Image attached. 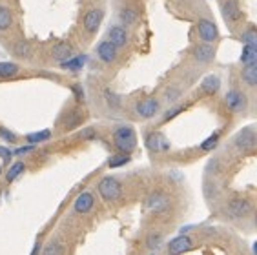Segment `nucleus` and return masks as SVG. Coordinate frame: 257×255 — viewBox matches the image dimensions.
Instances as JSON below:
<instances>
[{
  "mask_svg": "<svg viewBox=\"0 0 257 255\" xmlns=\"http://www.w3.org/2000/svg\"><path fill=\"white\" fill-rule=\"evenodd\" d=\"M184 111V106H173L172 109H168V111L164 113L163 117V122H168V120H172V118H175L179 115V113Z\"/></svg>",
  "mask_w": 257,
  "mask_h": 255,
  "instance_id": "obj_37",
  "label": "nucleus"
},
{
  "mask_svg": "<svg viewBox=\"0 0 257 255\" xmlns=\"http://www.w3.org/2000/svg\"><path fill=\"white\" fill-rule=\"evenodd\" d=\"M51 57L59 62H64L69 57H73V48L68 44V42H60V44L53 46V51H51Z\"/></svg>",
  "mask_w": 257,
  "mask_h": 255,
  "instance_id": "obj_18",
  "label": "nucleus"
},
{
  "mask_svg": "<svg viewBox=\"0 0 257 255\" xmlns=\"http://www.w3.org/2000/svg\"><path fill=\"white\" fill-rule=\"evenodd\" d=\"M219 191H217V186H215V182L213 181H206L204 182V195L208 197V199H210V197H215L217 195Z\"/></svg>",
  "mask_w": 257,
  "mask_h": 255,
  "instance_id": "obj_38",
  "label": "nucleus"
},
{
  "mask_svg": "<svg viewBox=\"0 0 257 255\" xmlns=\"http://www.w3.org/2000/svg\"><path fill=\"white\" fill-rule=\"evenodd\" d=\"M239 39H241V42L244 46H257V31L253 28H250V30L242 31Z\"/></svg>",
  "mask_w": 257,
  "mask_h": 255,
  "instance_id": "obj_34",
  "label": "nucleus"
},
{
  "mask_svg": "<svg viewBox=\"0 0 257 255\" xmlns=\"http://www.w3.org/2000/svg\"><path fill=\"white\" fill-rule=\"evenodd\" d=\"M93 206H95V197H93V193H89V191H82L73 202V210L77 211V213H82V215L89 213V211L93 210Z\"/></svg>",
  "mask_w": 257,
  "mask_h": 255,
  "instance_id": "obj_15",
  "label": "nucleus"
},
{
  "mask_svg": "<svg viewBox=\"0 0 257 255\" xmlns=\"http://www.w3.org/2000/svg\"><path fill=\"white\" fill-rule=\"evenodd\" d=\"M170 206H172V201L163 191H154L146 199V210L152 211V213H164V211L170 210Z\"/></svg>",
  "mask_w": 257,
  "mask_h": 255,
  "instance_id": "obj_5",
  "label": "nucleus"
},
{
  "mask_svg": "<svg viewBox=\"0 0 257 255\" xmlns=\"http://www.w3.org/2000/svg\"><path fill=\"white\" fill-rule=\"evenodd\" d=\"M163 244V235L161 233H150L148 239H146V248L150 251H157Z\"/></svg>",
  "mask_w": 257,
  "mask_h": 255,
  "instance_id": "obj_33",
  "label": "nucleus"
},
{
  "mask_svg": "<svg viewBox=\"0 0 257 255\" xmlns=\"http://www.w3.org/2000/svg\"><path fill=\"white\" fill-rule=\"evenodd\" d=\"M0 159H4V162H10L13 159V152H11L10 148L0 146Z\"/></svg>",
  "mask_w": 257,
  "mask_h": 255,
  "instance_id": "obj_41",
  "label": "nucleus"
},
{
  "mask_svg": "<svg viewBox=\"0 0 257 255\" xmlns=\"http://www.w3.org/2000/svg\"><path fill=\"white\" fill-rule=\"evenodd\" d=\"M132 161L130 155H124V153H115L111 157L108 159V166L109 168H120V166H126L128 162Z\"/></svg>",
  "mask_w": 257,
  "mask_h": 255,
  "instance_id": "obj_30",
  "label": "nucleus"
},
{
  "mask_svg": "<svg viewBox=\"0 0 257 255\" xmlns=\"http://www.w3.org/2000/svg\"><path fill=\"white\" fill-rule=\"evenodd\" d=\"M181 95H183L181 88L170 86V88H166V91H164V100H166L168 104H173V102H177L179 98H181Z\"/></svg>",
  "mask_w": 257,
  "mask_h": 255,
  "instance_id": "obj_35",
  "label": "nucleus"
},
{
  "mask_svg": "<svg viewBox=\"0 0 257 255\" xmlns=\"http://www.w3.org/2000/svg\"><path fill=\"white\" fill-rule=\"evenodd\" d=\"M113 144L117 148V152L130 155L137 146V135L132 126H119L113 132Z\"/></svg>",
  "mask_w": 257,
  "mask_h": 255,
  "instance_id": "obj_1",
  "label": "nucleus"
},
{
  "mask_svg": "<svg viewBox=\"0 0 257 255\" xmlns=\"http://www.w3.org/2000/svg\"><path fill=\"white\" fill-rule=\"evenodd\" d=\"M80 137H82V139H93L95 137V130H93V128H86V130H82V132H80Z\"/></svg>",
  "mask_w": 257,
  "mask_h": 255,
  "instance_id": "obj_42",
  "label": "nucleus"
},
{
  "mask_svg": "<svg viewBox=\"0 0 257 255\" xmlns=\"http://www.w3.org/2000/svg\"><path fill=\"white\" fill-rule=\"evenodd\" d=\"M144 144H146V148H148L150 152H155V153L168 152V150H170L168 139L164 137L163 133H159V132L148 133V135H146V139H144Z\"/></svg>",
  "mask_w": 257,
  "mask_h": 255,
  "instance_id": "obj_10",
  "label": "nucleus"
},
{
  "mask_svg": "<svg viewBox=\"0 0 257 255\" xmlns=\"http://www.w3.org/2000/svg\"><path fill=\"white\" fill-rule=\"evenodd\" d=\"M119 19H120V22H122L124 28H130V26H134L135 22H137L139 15H137V11H135L134 8H120V10H119Z\"/></svg>",
  "mask_w": 257,
  "mask_h": 255,
  "instance_id": "obj_21",
  "label": "nucleus"
},
{
  "mask_svg": "<svg viewBox=\"0 0 257 255\" xmlns=\"http://www.w3.org/2000/svg\"><path fill=\"white\" fill-rule=\"evenodd\" d=\"M233 146L239 152H253L255 150V130L252 126L242 128L233 137Z\"/></svg>",
  "mask_w": 257,
  "mask_h": 255,
  "instance_id": "obj_4",
  "label": "nucleus"
},
{
  "mask_svg": "<svg viewBox=\"0 0 257 255\" xmlns=\"http://www.w3.org/2000/svg\"><path fill=\"white\" fill-rule=\"evenodd\" d=\"M26 172V164L24 162H20V161H17V162H13L10 166V170H8V173H6V181L8 182H13L15 179H19L22 173Z\"/></svg>",
  "mask_w": 257,
  "mask_h": 255,
  "instance_id": "obj_25",
  "label": "nucleus"
},
{
  "mask_svg": "<svg viewBox=\"0 0 257 255\" xmlns=\"http://www.w3.org/2000/svg\"><path fill=\"white\" fill-rule=\"evenodd\" d=\"M197 35L203 42L210 44V42H215L219 39V30L217 26H215V22H212V20L208 19H201L197 22Z\"/></svg>",
  "mask_w": 257,
  "mask_h": 255,
  "instance_id": "obj_6",
  "label": "nucleus"
},
{
  "mask_svg": "<svg viewBox=\"0 0 257 255\" xmlns=\"http://www.w3.org/2000/svg\"><path fill=\"white\" fill-rule=\"evenodd\" d=\"M40 251V242H37V244L33 246V251H31V255H39Z\"/></svg>",
  "mask_w": 257,
  "mask_h": 255,
  "instance_id": "obj_44",
  "label": "nucleus"
},
{
  "mask_svg": "<svg viewBox=\"0 0 257 255\" xmlns=\"http://www.w3.org/2000/svg\"><path fill=\"white\" fill-rule=\"evenodd\" d=\"M99 193L104 201L115 202L122 197V186L115 177H104L99 182Z\"/></svg>",
  "mask_w": 257,
  "mask_h": 255,
  "instance_id": "obj_3",
  "label": "nucleus"
},
{
  "mask_svg": "<svg viewBox=\"0 0 257 255\" xmlns=\"http://www.w3.org/2000/svg\"><path fill=\"white\" fill-rule=\"evenodd\" d=\"M13 26V13L10 8L0 6V31H8Z\"/></svg>",
  "mask_w": 257,
  "mask_h": 255,
  "instance_id": "obj_24",
  "label": "nucleus"
},
{
  "mask_svg": "<svg viewBox=\"0 0 257 255\" xmlns=\"http://www.w3.org/2000/svg\"><path fill=\"white\" fill-rule=\"evenodd\" d=\"M0 139H4L6 143H10V144H15L17 141H19V137H17L15 133L10 132L8 128H2V126H0Z\"/></svg>",
  "mask_w": 257,
  "mask_h": 255,
  "instance_id": "obj_36",
  "label": "nucleus"
},
{
  "mask_svg": "<svg viewBox=\"0 0 257 255\" xmlns=\"http://www.w3.org/2000/svg\"><path fill=\"white\" fill-rule=\"evenodd\" d=\"M106 40H109L115 48H124V46L128 44V40H130L128 30H126L124 26H119V24L109 26L108 33H106Z\"/></svg>",
  "mask_w": 257,
  "mask_h": 255,
  "instance_id": "obj_9",
  "label": "nucleus"
},
{
  "mask_svg": "<svg viewBox=\"0 0 257 255\" xmlns=\"http://www.w3.org/2000/svg\"><path fill=\"white\" fill-rule=\"evenodd\" d=\"M86 59H88L86 55H75V57H69L64 62H60V66L64 69H68V71H80V69L84 68Z\"/></svg>",
  "mask_w": 257,
  "mask_h": 255,
  "instance_id": "obj_19",
  "label": "nucleus"
},
{
  "mask_svg": "<svg viewBox=\"0 0 257 255\" xmlns=\"http://www.w3.org/2000/svg\"><path fill=\"white\" fill-rule=\"evenodd\" d=\"M221 170V162H219V159H212V161L208 162V168H206V172L208 173H212L213 172V175Z\"/></svg>",
  "mask_w": 257,
  "mask_h": 255,
  "instance_id": "obj_39",
  "label": "nucleus"
},
{
  "mask_svg": "<svg viewBox=\"0 0 257 255\" xmlns=\"http://www.w3.org/2000/svg\"><path fill=\"white\" fill-rule=\"evenodd\" d=\"M242 66H255L257 64V46H244L241 53Z\"/></svg>",
  "mask_w": 257,
  "mask_h": 255,
  "instance_id": "obj_22",
  "label": "nucleus"
},
{
  "mask_svg": "<svg viewBox=\"0 0 257 255\" xmlns=\"http://www.w3.org/2000/svg\"><path fill=\"white\" fill-rule=\"evenodd\" d=\"M71 89H73L77 102H82V100H84V89H82V86H80V84H75V86Z\"/></svg>",
  "mask_w": 257,
  "mask_h": 255,
  "instance_id": "obj_40",
  "label": "nucleus"
},
{
  "mask_svg": "<svg viewBox=\"0 0 257 255\" xmlns=\"http://www.w3.org/2000/svg\"><path fill=\"white\" fill-rule=\"evenodd\" d=\"M192 59L197 64H210L215 59V48L212 44H197L192 49Z\"/></svg>",
  "mask_w": 257,
  "mask_h": 255,
  "instance_id": "obj_12",
  "label": "nucleus"
},
{
  "mask_svg": "<svg viewBox=\"0 0 257 255\" xmlns=\"http://www.w3.org/2000/svg\"><path fill=\"white\" fill-rule=\"evenodd\" d=\"M224 100H226V106L233 113H242L248 108L246 95L242 93V91H239V89H230L226 93V97H224Z\"/></svg>",
  "mask_w": 257,
  "mask_h": 255,
  "instance_id": "obj_8",
  "label": "nucleus"
},
{
  "mask_svg": "<svg viewBox=\"0 0 257 255\" xmlns=\"http://www.w3.org/2000/svg\"><path fill=\"white\" fill-rule=\"evenodd\" d=\"M64 253H66V246L60 239L50 240L44 246V250H42V255H64Z\"/></svg>",
  "mask_w": 257,
  "mask_h": 255,
  "instance_id": "obj_23",
  "label": "nucleus"
},
{
  "mask_svg": "<svg viewBox=\"0 0 257 255\" xmlns=\"http://www.w3.org/2000/svg\"><path fill=\"white\" fill-rule=\"evenodd\" d=\"M104 100H106L109 109H120V106H122V98L113 91H109V89L104 91Z\"/></svg>",
  "mask_w": 257,
  "mask_h": 255,
  "instance_id": "obj_29",
  "label": "nucleus"
},
{
  "mask_svg": "<svg viewBox=\"0 0 257 255\" xmlns=\"http://www.w3.org/2000/svg\"><path fill=\"white\" fill-rule=\"evenodd\" d=\"M82 118H84V115H82L79 109H75V111H71L68 117H66L64 128H66V130H71V128L79 126V124L82 122Z\"/></svg>",
  "mask_w": 257,
  "mask_h": 255,
  "instance_id": "obj_31",
  "label": "nucleus"
},
{
  "mask_svg": "<svg viewBox=\"0 0 257 255\" xmlns=\"http://www.w3.org/2000/svg\"><path fill=\"white\" fill-rule=\"evenodd\" d=\"M51 139V132L50 130H42V132H35V133H28L26 135V141L30 144H40V143H46V141H50Z\"/></svg>",
  "mask_w": 257,
  "mask_h": 255,
  "instance_id": "obj_26",
  "label": "nucleus"
},
{
  "mask_svg": "<svg viewBox=\"0 0 257 255\" xmlns=\"http://www.w3.org/2000/svg\"><path fill=\"white\" fill-rule=\"evenodd\" d=\"M0 175H2V166H0Z\"/></svg>",
  "mask_w": 257,
  "mask_h": 255,
  "instance_id": "obj_46",
  "label": "nucleus"
},
{
  "mask_svg": "<svg viewBox=\"0 0 257 255\" xmlns=\"http://www.w3.org/2000/svg\"><path fill=\"white\" fill-rule=\"evenodd\" d=\"M104 19V11L102 10H89L88 13L84 15V30L88 33H97V30L100 28Z\"/></svg>",
  "mask_w": 257,
  "mask_h": 255,
  "instance_id": "obj_16",
  "label": "nucleus"
},
{
  "mask_svg": "<svg viewBox=\"0 0 257 255\" xmlns=\"http://www.w3.org/2000/svg\"><path fill=\"white\" fill-rule=\"evenodd\" d=\"M152 255H155V253H152Z\"/></svg>",
  "mask_w": 257,
  "mask_h": 255,
  "instance_id": "obj_47",
  "label": "nucleus"
},
{
  "mask_svg": "<svg viewBox=\"0 0 257 255\" xmlns=\"http://www.w3.org/2000/svg\"><path fill=\"white\" fill-rule=\"evenodd\" d=\"M97 55L104 64H113L117 60V55H119V48H115L109 40H102L97 46Z\"/></svg>",
  "mask_w": 257,
  "mask_h": 255,
  "instance_id": "obj_14",
  "label": "nucleus"
},
{
  "mask_svg": "<svg viewBox=\"0 0 257 255\" xmlns=\"http://www.w3.org/2000/svg\"><path fill=\"white\" fill-rule=\"evenodd\" d=\"M221 89V79L217 75H208L201 82V91L206 95H215Z\"/></svg>",
  "mask_w": 257,
  "mask_h": 255,
  "instance_id": "obj_17",
  "label": "nucleus"
},
{
  "mask_svg": "<svg viewBox=\"0 0 257 255\" xmlns=\"http://www.w3.org/2000/svg\"><path fill=\"white\" fill-rule=\"evenodd\" d=\"M219 139H221V133H219V132L212 133L206 141H203V144H201V150H203V152H213V150L217 148V144H219Z\"/></svg>",
  "mask_w": 257,
  "mask_h": 255,
  "instance_id": "obj_32",
  "label": "nucleus"
},
{
  "mask_svg": "<svg viewBox=\"0 0 257 255\" xmlns=\"http://www.w3.org/2000/svg\"><path fill=\"white\" fill-rule=\"evenodd\" d=\"M35 150V146L33 144H30V146H24V148H19V150H17V155H24V153H30V152H33Z\"/></svg>",
  "mask_w": 257,
  "mask_h": 255,
  "instance_id": "obj_43",
  "label": "nucleus"
},
{
  "mask_svg": "<svg viewBox=\"0 0 257 255\" xmlns=\"http://www.w3.org/2000/svg\"><path fill=\"white\" fill-rule=\"evenodd\" d=\"M241 79L248 88H255L257 86V64L255 66H242Z\"/></svg>",
  "mask_w": 257,
  "mask_h": 255,
  "instance_id": "obj_20",
  "label": "nucleus"
},
{
  "mask_svg": "<svg viewBox=\"0 0 257 255\" xmlns=\"http://www.w3.org/2000/svg\"><path fill=\"white\" fill-rule=\"evenodd\" d=\"M224 210H226V215H230L232 219H246L252 215L253 204L246 197H233L226 202Z\"/></svg>",
  "mask_w": 257,
  "mask_h": 255,
  "instance_id": "obj_2",
  "label": "nucleus"
},
{
  "mask_svg": "<svg viewBox=\"0 0 257 255\" xmlns=\"http://www.w3.org/2000/svg\"><path fill=\"white\" fill-rule=\"evenodd\" d=\"M221 13H223L228 24H235V22H239L242 19V11L237 0H224L221 4Z\"/></svg>",
  "mask_w": 257,
  "mask_h": 255,
  "instance_id": "obj_11",
  "label": "nucleus"
},
{
  "mask_svg": "<svg viewBox=\"0 0 257 255\" xmlns=\"http://www.w3.org/2000/svg\"><path fill=\"white\" fill-rule=\"evenodd\" d=\"M177 2H190V0H177Z\"/></svg>",
  "mask_w": 257,
  "mask_h": 255,
  "instance_id": "obj_45",
  "label": "nucleus"
},
{
  "mask_svg": "<svg viewBox=\"0 0 257 255\" xmlns=\"http://www.w3.org/2000/svg\"><path fill=\"white\" fill-rule=\"evenodd\" d=\"M20 71V68H19V64H15V62H0V77L2 79H10V77H15L17 73Z\"/></svg>",
  "mask_w": 257,
  "mask_h": 255,
  "instance_id": "obj_27",
  "label": "nucleus"
},
{
  "mask_svg": "<svg viewBox=\"0 0 257 255\" xmlns=\"http://www.w3.org/2000/svg\"><path fill=\"white\" fill-rule=\"evenodd\" d=\"M159 109H161V102L154 97L143 98V100H139L135 104V111H137L139 117L143 118H154L159 113Z\"/></svg>",
  "mask_w": 257,
  "mask_h": 255,
  "instance_id": "obj_7",
  "label": "nucleus"
},
{
  "mask_svg": "<svg viewBox=\"0 0 257 255\" xmlns=\"http://www.w3.org/2000/svg\"><path fill=\"white\" fill-rule=\"evenodd\" d=\"M13 53L19 57V59H31V55H33V49L28 42H17L13 46Z\"/></svg>",
  "mask_w": 257,
  "mask_h": 255,
  "instance_id": "obj_28",
  "label": "nucleus"
},
{
  "mask_svg": "<svg viewBox=\"0 0 257 255\" xmlns=\"http://www.w3.org/2000/svg\"><path fill=\"white\" fill-rule=\"evenodd\" d=\"M193 248V239L190 235H177L168 242V255L186 253Z\"/></svg>",
  "mask_w": 257,
  "mask_h": 255,
  "instance_id": "obj_13",
  "label": "nucleus"
}]
</instances>
